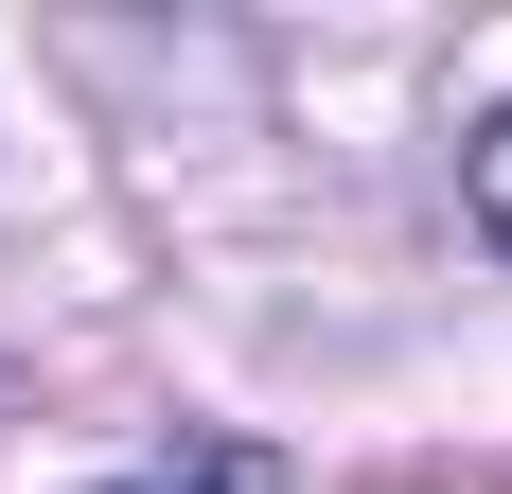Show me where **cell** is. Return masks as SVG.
Returning a JSON list of instances; mask_svg holds the SVG:
<instances>
[{
	"label": "cell",
	"instance_id": "1",
	"mask_svg": "<svg viewBox=\"0 0 512 494\" xmlns=\"http://www.w3.org/2000/svg\"><path fill=\"white\" fill-rule=\"evenodd\" d=\"M124 494H283V477H265L248 442H195V459H159V477H124Z\"/></svg>",
	"mask_w": 512,
	"mask_h": 494
},
{
	"label": "cell",
	"instance_id": "2",
	"mask_svg": "<svg viewBox=\"0 0 512 494\" xmlns=\"http://www.w3.org/2000/svg\"><path fill=\"white\" fill-rule=\"evenodd\" d=\"M477 230L512 247V124H477Z\"/></svg>",
	"mask_w": 512,
	"mask_h": 494
}]
</instances>
